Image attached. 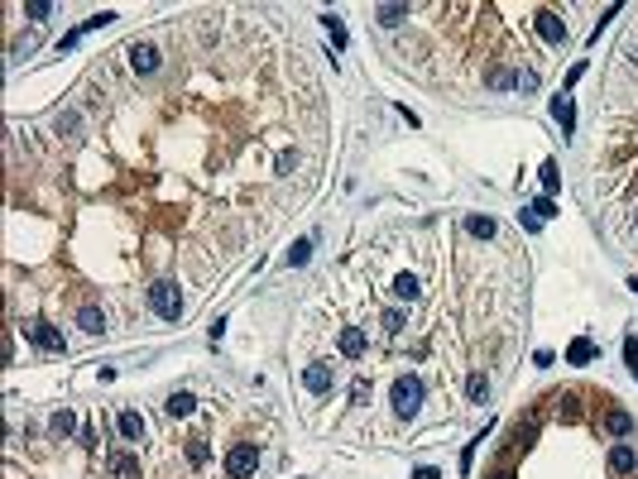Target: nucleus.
<instances>
[{
    "label": "nucleus",
    "mask_w": 638,
    "mask_h": 479,
    "mask_svg": "<svg viewBox=\"0 0 638 479\" xmlns=\"http://www.w3.org/2000/svg\"><path fill=\"white\" fill-rule=\"evenodd\" d=\"M110 470L125 475V479H134V475H139V460H134V455H110Z\"/></svg>",
    "instance_id": "22"
},
{
    "label": "nucleus",
    "mask_w": 638,
    "mask_h": 479,
    "mask_svg": "<svg viewBox=\"0 0 638 479\" xmlns=\"http://www.w3.org/2000/svg\"><path fill=\"white\" fill-rule=\"evenodd\" d=\"M255 470H260V446L255 441H240V446L226 451V475L231 479H250Z\"/></svg>",
    "instance_id": "2"
},
{
    "label": "nucleus",
    "mask_w": 638,
    "mask_h": 479,
    "mask_svg": "<svg viewBox=\"0 0 638 479\" xmlns=\"http://www.w3.org/2000/svg\"><path fill=\"white\" fill-rule=\"evenodd\" d=\"M634 470H638V451L629 446V441H619V446L610 451V475L624 479V475H634Z\"/></svg>",
    "instance_id": "6"
},
{
    "label": "nucleus",
    "mask_w": 638,
    "mask_h": 479,
    "mask_svg": "<svg viewBox=\"0 0 638 479\" xmlns=\"http://www.w3.org/2000/svg\"><path fill=\"white\" fill-rule=\"evenodd\" d=\"M605 431H610V436H629V431H634V417H629V412H610V417H605Z\"/></svg>",
    "instance_id": "21"
},
{
    "label": "nucleus",
    "mask_w": 638,
    "mask_h": 479,
    "mask_svg": "<svg viewBox=\"0 0 638 479\" xmlns=\"http://www.w3.org/2000/svg\"><path fill=\"white\" fill-rule=\"evenodd\" d=\"M518 221H523V230H528V235H537V230H542V221H537L532 211H518Z\"/></svg>",
    "instance_id": "34"
},
{
    "label": "nucleus",
    "mask_w": 638,
    "mask_h": 479,
    "mask_svg": "<svg viewBox=\"0 0 638 479\" xmlns=\"http://www.w3.org/2000/svg\"><path fill=\"white\" fill-rule=\"evenodd\" d=\"M566 360H571V365H590V360H595V341H571V350H566Z\"/></svg>",
    "instance_id": "18"
},
{
    "label": "nucleus",
    "mask_w": 638,
    "mask_h": 479,
    "mask_svg": "<svg viewBox=\"0 0 638 479\" xmlns=\"http://www.w3.org/2000/svg\"><path fill=\"white\" fill-rule=\"evenodd\" d=\"M413 479H442V475H437L432 465H423V470H413Z\"/></svg>",
    "instance_id": "37"
},
{
    "label": "nucleus",
    "mask_w": 638,
    "mask_h": 479,
    "mask_svg": "<svg viewBox=\"0 0 638 479\" xmlns=\"http://www.w3.org/2000/svg\"><path fill=\"white\" fill-rule=\"evenodd\" d=\"M25 15H29V20H49V15H53V5H49V0H29Z\"/></svg>",
    "instance_id": "29"
},
{
    "label": "nucleus",
    "mask_w": 638,
    "mask_h": 479,
    "mask_svg": "<svg viewBox=\"0 0 638 479\" xmlns=\"http://www.w3.org/2000/svg\"><path fill=\"white\" fill-rule=\"evenodd\" d=\"M537 178H542V192H547V197H557V187H561V173H557V163L547 159L542 168H537Z\"/></svg>",
    "instance_id": "20"
},
{
    "label": "nucleus",
    "mask_w": 638,
    "mask_h": 479,
    "mask_svg": "<svg viewBox=\"0 0 638 479\" xmlns=\"http://www.w3.org/2000/svg\"><path fill=\"white\" fill-rule=\"evenodd\" d=\"M466 230H471L476 240H495V230H499V225H495L490 216H466Z\"/></svg>",
    "instance_id": "16"
},
{
    "label": "nucleus",
    "mask_w": 638,
    "mask_h": 479,
    "mask_svg": "<svg viewBox=\"0 0 638 479\" xmlns=\"http://www.w3.org/2000/svg\"><path fill=\"white\" fill-rule=\"evenodd\" d=\"M77 326L87 331V336H106V312H101V307H82Z\"/></svg>",
    "instance_id": "9"
},
{
    "label": "nucleus",
    "mask_w": 638,
    "mask_h": 479,
    "mask_svg": "<svg viewBox=\"0 0 638 479\" xmlns=\"http://www.w3.org/2000/svg\"><path fill=\"white\" fill-rule=\"evenodd\" d=\"M350 402H370V379H355L350 383Z\"/></svg>",
    "instance_id": "31"
},
{
    "label": "nucleus",
    "mask_w": 638,
    "mask_h": 479,
    "mask_svg": "<svg viewBox=\"0 0 638 479\" xmlns=\"http://www.w3.org/2000/svg\"><path fill=\"white\" fill-rule=\"evenodd\" d=\"M374 15H379V25H384V29H399L403 20H408V5H379Z\"/></svg>",
    "instance_id": "14"
},
{
    "label": "nucleus",
    "mask_w": 638,
    "mask_h": 479,
    "mask_svg": "<svg viewBox=\"0 0 638 479\" xmlns=\"http://www.w3.org/2000/svg\"><path fill=\"white\" fill-rule=\"evenodd\" d=\"M624 360H629V369H638V336L624 341Z\"/></svg>",
    "instance_id": "33"
},
{
    "label": "nucleus",
    "mask_w": 638,
    "mask_h": 479,
    "mask_svg": "<svg viewBox=\"0 0 638 479\" xmlns=\"http://www.w3.org/2000/svg\"><path fill=\"white\" fill-rule=\"evenodd\" d=\"M394 297H399V302H418V297H423V283H418L413 273H399V278H394Z\"/></svg>",
    "instance_id": "12"
},
{
    "label": "nucleus",
    "mask_w": 638,
    "mask_h": 479,
    "mask_svg": "<svg viewBox=\"0 0 638 479\" xmlns=\"http://www.w3.org/2000/svg\"><path fill=\"white\" fill-rule=\"evenodd\" d=\"M192 407H197V398H192V393H173V398L163 402V412H168V417H187Z\"/></svg>",
    "instance_id": "19"
},
{
    "label": "nucleus",
    "mask_w": 638,
    "mask_h": 479,
    "mask_svg": "<svg viewBox=\"0 0 638 479\" xmlns=\"http://www.w3.org/2000/svg\"><path fill=\"white\" fill-rule=\"evenodd\" d=\"M187 460H192V465H207V441H202V436L187 441Z\"/></svg>",
    "instance_id": "25"
},
{
    "label": "nucleus",
    "mask_w": 638,
    "mask_h": 479,
    "mask_svg": "<svg viewBox=\"0 0 638 479\" xmlns=\"http://www.w3.org/2000/svg\"><path fill=\"white\" fill-rule=\"evenodd\" d=\"M528 211L537 216V221H552V216H557V202H552V197H547V192H542V197H537V202H532Z\"/></svg>",
    "instance_id": "23"
},
{
    "label": "nucleus",
    "mask_w": 638,
    "mask_h": 479,
    "mask_svg": "<svg viewBox=\"0 0 638 479\" xmlns=\"http://www.w3.org/2000/svg\"><path fill=\"white\" fill-rule=\"evenodd\" d=\"M130 67H134V72H144V77L159 72V48H154V44H134V48H130Z\"/></svg>",
    "instance_id": "8"
},
{
    "label": "nucleus",
    "mask_w": 638,
    "mask_h": 479,
    "mask_svg": "<svg viewBox=\"0 0 638 479\" xmlns=\"http://www.w3.org/2000/svg\"><path fill=\"white\" fill-rule=\"evenodd\" d=\"M634 379H638V369H634Z\"/></svg>",
    "instance_id": "40"
},
{
    "label": "nucleus",
    "mask_w": 638,
    "mask_h": 479,
    "mask_svg": "<svg viewBox=\"0 0 638 479\" xmlns=\"http://www.w3.org/2000/svg\"><path fill=\"white\" fill-rule=\"evenodd\" d=\"M336 346H341V355H346V360H360V355H365V331H355V326H346Z\"/></svg>",
    "instance_id": "10"
},
{
    "label": "nucleus",
    "mask_w": 638,
    "mask_h": 479,
    "mask_svg": "<svg viewBox=\"0 0 638 479\" xmlns=\"http://www.w3.org/2000/svg\"><path fill=\"white\" fill-rule=\"evenodd\" d=\"M537 34H542V44H566V20L552 10H537Z\"/></svg>",
    "instance_id": "5"
},
{
    "label": "nucleus",
    "mask_w": 638,
    "mask_h": 479,
    "mask_svg": "<svg viewBox=\"0 0 638 479\" xmlns=\"http://www.w3.org/2000/svg\"><path fill=\"white\" fill-rule=\"evenodd\" d=\"M403 321H408V317H403L399 307H389V312H384V331H389V336H399V331H403Z\"/></svg>",
    "instance_id": "27"
},
{
    "label": "nucleus",
    "mask_w": 638,
    "mask_h": 479,
    "mask_svg": "<svg viewBox=\"0 0 638 479\" xmlns=\"http://www.w3.org/2000/svg\"><path fill=\"white\" fill-rule=\"evenodd\" d=\"M279 173H298V154H279Z\"/></svg>",
    "instance_id": "35"
},
{
    "label": "nucleus",
    "mask_w": 638,
    "mask_h": 479,
    "mask_svg": "<svg viewBox=\"0 0 638 479\" xmlns=\"http://www.w3.org/2000/svg\"><path fill=\"white\" fill-rule=\"evenodd\" d=\"M63 130H68V134L77 130V110H63V115H58V134H63Z\"/></svg>",
    "instance_id": "32"
},
{
    "label": "nucleus",
    "mask_w": 638,
    "mask_h": 479,
    "mask_svg": "<svg viewBox=\"0 0 638 479\" xmlns=\"http://www.w3.org/2000/svg\"><path fill=\"white\" fill-rule=\"evenodd\" d=\"M466 398L471 402H490V379H485V374H471V379H466Z\"/></svg>",
    "instance_id": "17"
},
{
    "label": "nucleus",
    "mask_w": 638,
    "mask_h": 479,
    "mask_svg": "<svg viewBox=\"0 0 638 479\" xmlns=\"http://www.w3.org/2000/svg\"><path fill=\"white\" fill-rule=\"evenodd\" d=\"M552 120L561 125V134L576 130V110H571V101H566V96H552Z\"/></svg>",
    "instance_id": "11"
},
{
    "label": "nucleus",
    "mask_w": 638,
    "mask_h": 479,
    "mask_svg": "<svg viewBox=\"0 0 638 479\" xmlns=\"http://www.w3.org/2000/svg\"><path fill=\"white\" fill-rule=\"evenodd\" d=\"M120 436L125 441H144V417L139 412H120Z\"/></svg>",
    "instance_id": "13"
},
{
    "label": "nucleus",
    "mask_w": 638,
    "mask_h": 479,
    "mask_svg": "<svg viewBox=\"0 0 638 479\" xmlns=\"http://www.w3.org/2000/svg\"><path fill=\"white\" fill-rule=\"evenodd\" d=\"M72 426H77V417H72L68 407H63V412H53V431H58V436H68Z\"/></svg>",
    "instance_id": "28"
},
{
    "label": "nucleus",
    "mask_w": 638,
    "mask_h": 479,
    "mask_svg": "<svg viewBox=\"0 0 638 479\" xmlns=\"http://www.w3.org/2000/svg\"><path fill=\"white\" fill-rule=\"evenodd\" d=\"M490 86H499V91H504V86H518V77H513V72H504V67H495V72H490Z\"/></svg>",
    "instance_id": "30"
},
{
    "label": "nucleus",
    "mask_w": 638,
    "mask_h": 479,
    "mask_svg": "<svg viewBox=\"0 0 638 479\" xmlns=\"http://www.w3.org/2000/svg\"><path fill=\"white\" fill-rule=\"evenodd\" d=\"M110 20H115V10H101V15H91V20L82 25V34H96V29H106Z\"/></svg>",
    "instance_id": "26"
},
{
    "label": "nucleus",
    "mask_w": 638,
    "mask_h": 479,
    "mask_svg": "<svg viewBox=\"0 0 638 479\" xmlns=\"http://www.w3.org/2000/svg\"><path fill=\"white\" fill-rule=\"evenodd\" d=\"M423 398H427V388H423L418 374L394 379V412H399V417H418V412H423Z\"/></svg>",
    "instance_id": "1"
},
{
    "label": "nucleus",
    "mask_w": 638,
    "mask_h": 479,
    "mask_svg": "<svg viewBox=\"0 0 638 479\" xmlns=\"http://www.w3.org/2000/svg\"><path fill=\"white\" fill-rule=\"evenodd\" d=\"M321 29L331 34V44H336V48H346V44H350V34H346V25H341V15H321Z\"/></svg>",
    "instance_id": "15"
},
{
    "label": "nucleus",
    "mask_w": 638,
    "mask_h": 479,
    "mask_svg": "<svg viewBox=\"0 0 638 479\" xmlns=\"http://www.w3.org/2000/svg\"><path fill=\"white\" fill-rule=\"evenodd\" d=\"M25 336H29V341H34L39 350H49V355H68V341H63V331H58V326H49V321L29 317V321H25Z\"/></svg>",
    "instance_id": "4"
},
{
    "label": "nucleus",
    "mask_w": 638,
    "mask_h": 479,
    "mask_svg": "<svg viewBox=\"0 0 638 479\" xmlns=\"http://www.w3.org/2000/svg\"><path fill=\"white\" fill-rule=\"evenodd\" d=\"M207 336H212V346H216V341H221V336H226V317H216V321H212V331H207Z\"/></svg>",
    "instance_id": "36"
},
{
    "label": "nucleus",
    "mask_w": 638,
    "mask_h": 479,
    "mask_svg": "<svg viewBox=\"0 0 638 479\" xmlns=\"http://www.w3.org/2000/svg\"><path fill=\"white\" fill-rule=\"evenodd\" d=\"M302 383H307V393H331L336 374H331V365H307V369H302Z\"/></svg>",
    "instance_id": "7"
},
{
    "label": "nucleus",
    "mask_w": 638,
    "mask_h": 479,
    "mask_svg": "<svg viewBox=\"0 0 638 479\" xmlns=\"http://www.w3.org/2000/svg\"><path fill=\"white\" fill-rule=\"evenodd\" d=\"M490 479H513V470H499V475H490Z\"/></svg>",
    "instance_id": "38"
},
{
    "label": "nucleus",
    "mask_w": 638,
    "mask_h": 479,
    "mask_svg": "<svg viewBox=\"0 0 638 479\" xmlns=\"http://www.w3.org/2000/svg\"><path fill=\"white\" fill-rule=\"evenodd\" d=\"M307 259H312V240H298V244L288 249V264L298 268V264H307Z\"/></svg>",
    "instance_id": "24"
},
{
    "label": "nucleus",
    "mask_w": 638,
    "mask_h": 479,
    "mask_svg": "<svg viewBox=\"0 0 638 479\" xmlns=\"http://www.w3.org/2000/svg\"><path fill=\"white\" fill-rule=\"evenodd\" d=\"M149 307H154L163 321H178L183 317V293H178V283H154V288H149Z\"/></svg>",
    "instance_id": "3"
},
{
    "label": "nucleus",
    "mask_w": 638,
    "mask_h": 479,
    "mask_svg": "<svg viewBox=\"0 0 638 479\" xmlns=\"http://www.w3.org/2000/svg\"><path fill=\"white\" fill-rule=\"evenodd\" d=\"M629 288H634V293H638V278H629Z\"/></svg>",
    "instance_id": "39"
}]
</instances>
